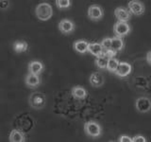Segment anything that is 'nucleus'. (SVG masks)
<instances>
[{"mask_svg": "<svg viewBox=\"0 0 151 142\" xmlns=\"http://www.w3.org/2000/svg\"><path fill=\"white\" fill-rule=\"evenodd\" d=\"M35 14L37 18L41 21H48L53 16V9L47 2L40 3L35 9Z\"/></svg>", "mask_w": 151, "mask_h": 142, "instance_id": "obj_1", "label": "nucleus"}, {"mask_svg": "<svg viewBox=\"0 0 151 142\" xmlns=\"http://www.w3.org/2000/svg\"><path fill=\"white\" fill-rule=\"evenodd\" d=\"M28 103H29L30 107L36 109V110H40L45 106L46 97L45 94L41 92H34L30 94L29 98H28Z\"/></svg>", "mask_w": 151, "mask_h": 142, "instance_id": "obj_2", "label": "nucleus"}, {"mask_svg": "<svg viewBox=\"0 0 151 142\" xmlns=\"http://www.w3.org/2000/svg\"><path fill=\"white\" fill-rule=\"evenodd\" d=\"M84 131H85V134H86L88 136L93 137V138L99 137L102 135L101 125L99 124L97 121H94V120H90L85 123Z\"/></svg>", "mask_w": 151, "mask_h": 142, "instance_id": "obj_3", "label": "nucleus"}, {"mask_svg": "<svg viewBox=\"0 0 151 142\" xmlns=\"http://www.w3.org/2000/svg\"><path fill=\"white\" fill-rule=\"evenodd\" d=\"M131 31V27L127 22L123 21H117L114 26H113V32H114L115 36L118 37H125L129 35Z\"/></svg>", "mask_w": 151, "mask_h": 142, "instance_id": "obj_4", "label": "nucleus"}, {"mask_svg": "<svg viewBox=\"0 0 151 142\" xmlns=\"http://www.w3.org/2000/svg\"><path fill=\"white\" fill-rule=\"evenodd\" d=\"M127 9L129 11L131 14L135 16H141L143 15L145 12V7L144 3L140 0H130L127 3Z\"/></svg>", "mask_w": 151, "mask_h": 142, "instance_id": "obj_5", "label": "nucleus"}, {"mask_svg": "<svg viewBox=\"0 0 151 142\" xmlns=\"http://www.w3.org/2000/svg\"><path fill=\"white\" fill-rule=\"evenodd\" d=\"M135 109L139 113L145 114L150 111L151 101L147 97H140L135 101Z\"/></svg>", "mask_w": 151, "mask_h": 142, "instance_id": "obj_6", "label": "nucleus"}, {"mask_svg": "<svg viewBox=\"0 0 151 142\" xmlns=\"http://www.w3.org/2000/svg\"><path fill=\"white\" fill-rule=\"evenodd\" d=\"M87 15L92 21H100L104 17V11L99 5H91L88 8Z\"/></svg>", "mask_w": 151, "mask_h": 142, "instance_id": "obj_7", "label": "nucleus"}, {"mask_svg": "<svg viewBox=\"0 0 151 142\" xmlns=\"http://www.w3.org/2000/svg\"><path fill=\"white\" fill-rule=\"evenodd\" d=\"M76 30V25L73 20L70 19H63L59 23V30L63 33V34L68 35L72 34Z\"/></svg>", "mask_w": 151, "mask_h": 142, "instance_id": "obj_8", "label": "nucleus"}, {"mask_svg": "<svg viewBox=\"0 0 151 142\" xmlns=\"http://www.w3.org/2000/svg\"><path fill=\"white\" fill-rule=\"evenodd\" d=\"M132 72V65L127 63V62H119L116 70L114 71V74L120 78L127 77Z\"/></svg>", "mask_w": 151, "mask_h": 142, "instance_id": "obj_9", "label": "nucleus"}, {"mask_svg": "<svg viewBox=\"0 0 151 142\" xmlns=\"http://www.w3.org/2000/svg\"><path fill=\"white\" fill-rule=\"evenodd\" d=\"M114 16L117 18L118 21L127 22L131 19V13L127 8L118 7L114 9Z\"/></svg>", "mask_w": 151, "mask_h": 142, "instance_id": "obj_10", "label": "nucleus"}, {"mask_svg": "<svg viewBox=\"0 0 151 142\" xmlns=\"http://www.w3.org/2000/svg\"><path fill=\"white\" fill-rule=\"evenodd\" d=\"M89 82L93 87H101L105 83V77L100 72H93L90 76Z\"/></svg>", "mask_w": 151, "mask_h": 142, "instance_id": "obj_11", "label": "nucleus"}, {"mask_svg": "<svg viewBox=\"0 0 151 142\" xmlns=\"http://www.w3.org/2000/svg\"><path fill=\"white\" fill-rule=\"evenodd\" d=\"M25 83L28 88H37L41 84L40 75L28 73L25 78Z\"/></svg>", "mask_w": 151, "mask_h": 142, "instance_id": "obj_12", "label": "nucleus"}, {"mask_svg": "<svg viewBox=\"0 0 151 142\" xmlns=\"http://www.w3.org/2000/svg\"><path fill=\"white\" fill-rule=\"evenodd\" d=\"M44 70L45 65L40 61H31L29 64H28V71H29V73L40 75L44 72Z\"/></svg>", "mask_w": 151, "mask_h": 142, "instance_id": "obj_13", "label": "nucleus"}, {"mask_svg": "<svg viewBox=\"0 0 151 142\" xmlns=\"http://www.w3.org/2000/svg\"><path fill=\"white\" fill-rule=\"evenodd\" d=\"M88 45L89 42H87L86 40H77L74 44H73V47L75 51H77L79 54H85L88 52Z\"/></svg>", "mask_w": 151, "mask_h": 142, "instance_id": "obj_14", "label": "nucleus"}, {"mask_svg": "<svg viewBox=\"0 0 151 142\" xmlns=\"http://www.w3.org/2000/svg\"><path fill=\"white\" fill-rule=\"evenodd\" d=\"M71 94H72V96L74 99H84L85 98L87 97L88 95V92L87 90L85 89L84 87L82 86H74L71 90Z\"/></svg>", "mask_w": 151, "mask_h": 142, "instance_id": "obj_15", "label": "nucleus"}, {"mask_svg": "<svg viewBox=\"0 0 151 142\" xmlns=\"http://www.w3.org/2000/svg\"><path fill=\"white\" fill-rule=\"evenodd\" d=\"M88 52L89 53H91L92 55L96 56V57H98V56H101L103 54V49L100 45V43H89L88 45Z\"/></svg>", "mask_w": 151, "mask_h": 142, "instance_id": "obj_16", "label": "nucleus"}, {"mask_svg": "<svg viewBox=\"0 0 151 142\" xmlns=\"http://www.w3.org/2000/svg\"><path fill=\"white\" fill-rule=\"evenodd\" d=\"M125 47V41L123 40L122 37L115 36L111 38V49H113L116 52L122 51Z\"/></svg>", "mask_w": 151, "mask_h": 142, "instance_id": "obj_17", "label": "nucleus"}, {"mask_svg": "<svg viewBox=\"0 0 151 142\" xmlns=\"http://www.w3.org/2000/svg\"><path fill=\"white\" fill-rule=\"evenodd\" d=\"M9 140L11 142H25L26 136L23 132L13 129L9 135Z\"/></svg>", "mask_w": 151, "mask_h": 142, "instance_id": "obj_18", "label": "nucleus"}, {"mask_svg": "<svg viewBox=\"0 0 151 142\" xmlns=\"http://www.w3.org/2000/svg\"><path fill=\"white\" fill-rule=\"evenodd\" d=\"M28 49V44L26 41H16L13 44V50L16 53H23Z\"/></svg>", "mask_w": 151, "mask_h": 142, "instance_id": "obj_19", "label": "nucleus"}, {"mask_svg": "<svg viewBox=\"0 0 151 142\" xmlns=\"http://www.w3.org/2000/svg\"><path fill=\"white\" fill-rule=\"evenodd\" d=\"M108 60H109L108 57L106 55L102 54L101 56L96 57V60H94V64H96V67H98L99 69H106Z\"/></svg>", "mask_w": 151, "mask_h": 142, "instance_id": "obj_20", "label": "nucleus"}, {"mask_svg": "<svg viewBox=\"0 0 151 142\" xmlns=\"http://www.w3.org/2000/svg\"><path fill=\"white\" fill-rule=\"evenodd\" d=\"M118 64H119V60L116 59L115 57H113V58H109L106 69L109 71V72L114 73V71L116 70L117 66H118Z\"/></svg>", "mask_w": 151, "mask_h": 142, "instance_id": "obj_21", "label": "nucleus"}, {"mask_svg": "<svg viewBox=\"0 0 151 142\" xmlns=\"http://www.w3.org/2000/svg\"><path fill=\"white\" fill-rule=\"evenodd\" d=\"M56 7L59 9H67L72 6L71 0H55Z\"/></svg>", "mask_w": 151, "mask_h": 142, "instance_id": "obj_22", "label": "nucleus"}, {"mask_svg": "<svg viewBox=\"0 0 151 142\" xmlns=\"http://www.w3.org/2000/svg\"><path fill=\"white\" fill-rule=\"evenodd\" d=\"M111 38L110 37H107V38H104V39L101 41L100 45L102 46L103 50H107V49H111Z\"/></svg>", "mask_w": 151, "mask_h": 142, "instance_id": "obj_23", "label": "nucleus"}, {"mask_svg": "<svg viewBox=\"0 0 151 142\" xmlns=\"http://www.w3.org/2000/svg\"><path fill=\"white\" fill-rule=\"evenodd\" d=\"M145 141H146L145 137L143 136V135H135V136H133L131 138V142H145Z\"/></svg>", "mask_w": 151, "mask_h": 142, "instance_id": "obj_24", "label": "nucleus"}, {"mask_svg": "<svg viewBox=\"0 0 151 142\" xmlns=\"http://www.w3.org/2000/svg\"><path fill=\"white\" fill-rule=\"evenodd\" d=\"M9 7V0H0V9H7Z\"/></svg>", "mask_w": 151, "mask_h": 142, "instance_id": "obj_25", "label": "nucleus"}, {"mask_svg": "<svg viewBox=\"0 0 151 142\" xmlns=\"http://www.w3.org/2000/svg\"><path fill=\"white\" fill-rule=\"evenodd\" d=\"M118 141H120V142H131V137H129V135H123L119 137Z\"/></svg>", "mask_w": 151, "mask_h": 142, "instance_id": "obj_26", "label": "nucleus"}, {"mask_svg": "<svg viewBox=\"0 0 151 142\" xmlns=\"http://www.w3.org/2000/svg\"><path fill=\"white\" fill-rule=\"evenodd\" d=\"M150 55H151V52L148 51L147 52V55H146V61H147V64L150 65L151 64V61H150Z\"/></svg>", "mask_w": 151, "mask_h": 142, "instance_id": "obj_27", "label": "nucleus"}]
</instances>
